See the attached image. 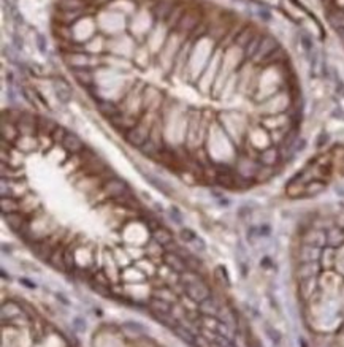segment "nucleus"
Returning a JSON list of instances; mask_svg holds the SVG:
<instances>
[{"instance_id": "obj_6", "label": "nucleus", "mask_w": 344, "mask_h": 347, "mask_svg": "<svg viewBox=\"0 0 344 347\" xmlns=\"http://www.w3.org/2000/svg\"><path fill=\"white\" fill-rule=\"evenodd\" d=\"M149 129L143 127L141 124H137L133 129L125 132V141L132 144L133 148H141V146L149 140Z\"/></svg>"}, {"instance_id": "obj_4", "label": "nucleus", "mask_w": 344, "mask_h": 347, "mask_svg": "<svg viewBox=\"0 0 344 347\" xmlns=\"http://www.w3.org/2000/svg\"><path fill=\"white\" fill-rule=\"evenodd\" d=\"M103 192H105L106 197H110V198H124V197L129 195V186L125 181L113 178V179L105 182Z\"/></svg>"}, {"instance_id": "obj_32", "label": "nucleus", "mask_w": 344, "mask_h": 347, "mask_svg": "<svg viewBox=\"0 0 344 347\" xmlns=\"http://www.w3.org/2000/svg\"><path fill=\"white\" fill-rule=\"evenodd\" d=\"M56 127H58V124L52 122L51 119H48V118H39V130L40 132L48 133L51 137V133L56 130Z\"/></svg>"}, {"instance_id": "obj_1", "label": "nucleus", "mask_w": 344, "mask_h": 347, "mask_svg": "<svg viewBox=\"0 0 344 347\" xmlns=\"http://www.w3.org/2000/svg\"><path fill=\"white\" fill-rule=\"evenodd\" d=\"M184 295L187 298H190L194 303L200 304L202 301H205L206 298H209L213 295V290H211L209 284H206L205 279H200L194 284L184 285Z\"/></svg>"}, {"instance_id": "obj_16", "label": "nucleus", "mask_w": 344, "mask_h": 347, "mask_svg": "<svg viewBox=\"0 0 344 347\" xmlns=\"http://www.w3.org/2000/svg\"><path fill=\"white\" fill-rule=\"evenodd\" d=\"M198 313H200L202 316H217L221 313V304L217 303L216 297L211 295L209 298H206L205 301H202L200 304H198Z\"/></svg>"}, {"instance_id": "obj_37", "label": "nucleus", "mask_w": 344, "mask_h": 347, "mask_svg": "<svg viewBox=\"0 0 344 347\" xmlns=\"http://www.w3.org/2000/svg\"><path fill=\"white\" fill-rule=\"evenodd\" d=\"M67 133H68V132L64 129L62 125H58V127H56V130H54V132L51 133V140H52L54 143H62Z\"/></svg>"}, {"instance_id": "obj_14", "label": "nucleus", "mask_w": 344, "mask_h": 347, "mask_svg": "<svg viewBox=\"0 0 344 347\" xmlns=\"http://www.w3.org/2000/svg\"><path fill=\"white\" fill-rule=\"evenodd\" d=\"M61 144H62V148L68 154H80V152L84 151V143H83V140L77 133H73V132H68Z\"/></svg>"}, {"instance_id": "obj_27", "label": "nucleus", "mask_w": 344, "mask_h": 347, "mask_svg": "<svg viewBox=\"0 0 344 347\" xmlns=\"http://www.w3.org/2000/svg\"><path fill=\"white\" fill-rule=\"evenodd\" d=\"M198 21H200V16L195 13H186V16H183L179 20V29L190 32L198 26Z\"/></svg>"}, {"instance_id": "obj_45", "label": "nucleus", "mask_w": 344, "mask_h": 347, "mask_svg": "<svg viewBox=\"0 0 344 347\" xmlns=\"http://www.w3.org/2000/svg\"><path fill=\"white\" fill-rule=\"evenodd\" d=\"M56 297H58V300H61V301H64V303H65V304H68V300H65V298H64V295H61V294H58V295H56Z\"/></svg>"}, {"instance_id": "obj_21", "label": "nucleus", "mask_w": 344, "mask_h": 347, "mask_svg": "<svg viewBox=\"0 0 344 347\" xmlns=\"http://www.w3.org/2000/svg\"><path fill=\"white\" fill-rule=\"evenodd\" d=\"M146 306L149 307L151 313H157V314H170L171 307H173L171 303H168L165 300H160V298H156V297H151L148 300Z\"/></svg>"}, {"instance_id": "obj_17", "label": "nucleus", "mask_w": 344, "mask_h": 347, "mask_svg": "<svg viewBox=\"0 0 344 347\" xmlns=\"http://www.w3.org/2000/svg\"><path fill=\"white\" fill-rule=\"evenodd\" d=\"M327 21L335 30H342L344 29V8L333 7L327 11Z\"/></svg>"}, {"instance_id": "obj_26", "label": "nucleus", "mask_w": 344, "mask_h": 347, "mask_svg": "<svg viewBox=\"0 0 344 347\" xmlns=\"http://www.w3.org/2000/svg\"><path fill=\"white\" fill-rule=\"evenodd\" d=\"M325 189H327V184H325V181L316 178V179L308 181L306 184H304V195L306 197H314V195L322 194Z\"/></svg>"}, {"instance_id": "obj_33", "label": "nucleus", "mask_w": 344, "mask_h": 347, "mask_svg": "<svg viewBox=\"0 0 344 347\" xmlns=\"http://www.w3.org/2000/svg\"><path fill=\"white\" fill-rule=\"evenodd\" d=\"M64 260H65L67 271H75V268H77V263H75V250L71 249L70 246H65Z\"/></svg>"}, {"instance_id": "obj_25", "label": "nucleus", "mask_w": 344, "mask_h": 347, "mask_svg": "<svg viewBox=\"0 0 344 347\" xmlns=\"http://www.w3.org/2000/svg\"><path fill=\"white\" fill-rule=\"evenodd\" d=\"M0 209H2V214L17 213L21 211V202L14 197H2L0 198Z\"/></svg>"}, {"instance_id": "obj_5", "label": "nucleus", "mask_w": 344, "mask_h": 347, "mask_svg": "<svg viewBox=\"0 0 344 347\" xmlns=\"http://www.w3.org/2000/svg\"><path fill=\"white\" fill-rule=\"evenodd\" d=\"M278 49H279V43H278V40L275 38V36H263L262 42H260V46L257 49V54H256L252 61H256L259 64H263L271 56V54H273L275 51H278Z\"/></svg>"}, {"instance_id": "obj_39", "label": "nucleus", "mask_w": 344, "mask_h": 347, "mask_svg": "<svg viewBox=\"0 0 344 347\" xmlns=\"http://www.w3.org/2000/svg\"><path fill=\"white\" fill-rule=\"evenodd\" d=\"M61 7L64 10H80L83 7V0H62Z\"/></svg>"}, {"instance_id": "obj_46", "label": "nucleus", "mask_w": 344, "mask_h": 347, "mask_svg": "<svg viewBox=\"0 0 344 347\" xmlns=\"http://www.w3.org/2000/svg\"><path fill=\"white\" fill-rule=\"evenodd\" d=\"M2 278H4V279H8V281L11 279L10 276H7V273H5V269H2Z\"/></svg>"}, {"instance_id": "obj_42", "label": "nucleus", "mask_w": 344, "mask_h": 347, "mask_svg": "<svg viewBox=\"0 0 344 347\" xmlns=\"http://www.w3.org/2000/svg\"><path fill=\"white\" fill-rule=\"evenodd\" d=\"M270 232H271V230H270L268 225H262V227L259 228V235H260V236H268Z\"/></svg>"}, {"instance_id": "obj_20", "label": "nucleus", "mask_w": 344, "mask_h": 347, "mask_svg": "<svg viewBox=\"0 0 344 347\" xmlns=\"http://www.w3.org/2000/svg\"><path fill=\"white\" fill-rule=\"evenodd\" d=\"M152 235H151V238L156 241V243H159L160 246H164V247H167L168 244H171V243H175V236H173V233L168 230V228H165V227H159V228H156L154 232H151Z\"/></svg>"}, {"instance_id": "obj_28", "label": "nucleus", "mask_w": 344, "mask_h": 347, "mask_svg": "<svg viewBox=\"0 0 344 347\" xmlns=\"http://www.w3.org/2000/svg\"><path fill=\"white\" fill-rule=\"evenodd\" d=\"M73 75H75V80L81 86H84V87H92L94 76H92V73H90L87 68H75L73 70Z\"/></svg>"}, {"instance_id": "obj_44", "label": "nucleus", "mask_w": 344, "mask_h": 347, "mask_svg": "<svg viewBox=\"0 0 344 347\" xmlns=\"http://www.w3.org/2000/svg\"><path fill=\"white\" fill-rule=\"evenodd\" d=\"M327 140H329V135L327 133H322L320 137H319V141H317V146L320 148V146H323V141L327 143Z\"/></svg>"}, {"instance_id": "obj_13", "label": "nucleus", "mask_w": 344, "mask_h": 347, "mask_svg": "<svg viewBox=\"0 0 344 347\" xmlns=\"http://www.w3.org/2000/svg\"><path fill=\"white\" fill-rule=\"evenodd\" d=\"M322 255L320 247H314L310 244H303L298 249V263H308V262H319Z\"/></svg>"}, {"instance_id": "obj_3", "label": "nucleus", "mask_w": 344, "mask_h": 347, "mask_svg": "<svg viewBox=\"0 0 344 347\" xmlns=\"http://www.w3.org/2000/svg\"><path fill=\"white\" fill-rule=\"evenodd\" d=\"M4 221L8 225V228L17 235H26L27 228H29V219L26 214H23L21 211L17 213H10V214H4Z\"/></svg>"}, {"instance_id": "obj_29", "label": "nucleus", "mask_w": 344, "mask_h": 347, "mask_svg": "<svg viewBox=\"0 0 344 347\" xmlns=\"http://www.w3.org/2000/svg\"><path fill=\"white\" fill-rule=\"evenodd\" d=\"M262 38H263L262 35H256L254 38H252V40L247 43V46L244 48V57H246V59H254V56L257 54V49H259V46H260Z\"/></svg>"}, {"instance_id": "obj_34", "label": "nucleus", "mask_w": 344, "mask_h": 347, "mask_svg": "<svg viewBox=\"0 0 344 347\" xmlns=\"http://www.w3.org/2000/svg\"><path fill=\"white\" fill-rule=\"evenodd\" d=\"M146 179L151 182V184L154 186V187H157L159 190H162L165 195H170L171 194V189L168 187V184H165L164 181H160L159 178H156V176H151V175H146Z\"/></svg>"}, {"instance_id": "obj_9", "label": "nucleus", "mask_w": 344, "mask_h": 347, "mask_svg": "<svg viewBox=\"0 0 344 347\" xmlns=\"http://www.w3.org/2000/svg\"><path fill=\"white\" fill-rule=\"evenodd\" d=\"M16 125L23 137H33L39 130V119H35L33 114L24 113V114H21L20 121L16 122Z\"/></svg>"}, {"instance_id": "obj_47", "label": "nucleus", "mask_w": 344, "mask_h": 347, "mask_svg": "<svg viewBox=\"0 0 344 347\" xmlns=\"http://www.w3.org/2000/svg\"><path fill=\"white\" fill-rule=\"evenodd\" d=\"M339 33H341V36H342V40H344V29H342V30H341Z\"/></svg>"}, {"instance_id": "obj_19", "label": "nucleus", "mask_w": 344, "mask_h": 347, "mask_svg": "<svg viewBox=\"0 0 344 347\" xmlns=\"http://www.w3.org/2000/svg\"><path fill=\"white\" fill-rule=\"evenodd\" d=\"M97 108H99V111L108 119H114L119 114H122L119 106L114 102H110V100H99L97 102Z\"/></svg>"}, {"instance_id": "obj_38", "label": "nucleus", "mask_w": 344, "mask_h": 347, "mask_svg": "<svg viewBox=\"0 0 344 347\" xmlns=\"http://www.w3.org/2000/svg\"><path fill=\"white\" fill-rule=\"evenodd\" d=\"M179 236H181V240H183L184 243H187V244H192L197 240V235L190 228H183V230H181V233H179Z\"/></svg>"}, {"instance_id": "obj_18", "label": "nucleus", "mask_w": 344, "mask_h": 347, "mask_svg": "<svg viewBox=\"0 0 344 347\" xmlns=\"http://www.w3.org/2000/svg\"><path fill=\"white\" fill-rule=\"evenodd\" d=\"M151 297H156V298H160V300H165L171 304L178 303L179 301V295L173 290V287L170 285H164V287H159V288H152V294Z\"/></svg>"}, {"instance_id": "obj_24", "label": "nucleus", "mask_w": 344, "mask_h": 347, "mask_svg": "<svg viewBox=\"0 0 344 347\" xmlns=\"http://www.w3.org/2000/svg\"><path fill=\"white\" fill-rule=\"evenodd\" d=\"M54 89H56V95L62 103H68L71 100V89L67 81L56 80L54 81Z\"/></svg>"}, {"instance_id": "obj_43", "label": "nucleus", "mask_w": 344, "mask_h": 347, "mask_svg": "<svg viewBox=\"0 0 344 347\" xmlns=\"http://www.w3.org/2000/svg\"><path fill=\"white\" fill-rule=\"evenodd\" d=\"M271 265H273V262H271L270 257H263V260L260 262V266H263V268H268V266H271Z\"/></svg>"}, {"instance_id": "obj_41", "label": "nucleus", "mask_w": 344, "mask_h": 347, "mask_svg": "<svg viewBox=\"0 0 344 347\" xmlns=\"http://www.w3.org/2000/svg\"><path fill=\"white\" fill-rule=\"evenodd\" d=\"M20 284L24 285V287H27V288H37V284L32 282V281L27 279V278H20Z\"/></svg>"}, {"instance_id": "obj_23", "label": "nucleus", "mask_w": 344, "mask_h": 347, "mask_svg": "<svg viewBox=\"0 0 344 347\" xmlns=\"http://www.w3.org/2000/svg\"><path fill=\"white\" fill-rule=\"evenodd\" d=\"M64 252H65V246H58L56 250L52 252L49 262H48L54 269H58L61 273H67V266H65V260H64Z\"/></svg>"}, {"instance_id": "obj_12", "label": "nucleus", "mask_w": 344, "mask_h": 347, "mask_svg": "<svg viewBox=\"0 0 344 347\" xmlns=\"http://www.w3.org/2000/svg\"><path fill=\"white\" fill-rule=\"evenodd\" d=\"M322 266L320 262H308V263H298L297 266V276L298 281L308 279V278H317L322 275Z\"/></svg>"}, {"instance_id": "obj_36", "label": "nucleus", "mask_w": 344, "mask_h": 347, "mask_svg": "<svg viewBox=\"0 0 344 347\" xmlns=\"http://www.w3.org/2000/svg\"><path fill=\"white\" fill-rule=\"evenodd\" d=\"M170 13H171V7H170L168 4H160V5H157L156 10H154L156 17H160V20H165V17H167Z\"/></svg>"}, {"instance_id": "obj_10", "label": "nucleus", "mask_w": 344, "mask_h": 347, "mask_svg": "<svg viewBox=\"0 0 344 347\" xmlns=\"http://www.w3.org/2000/svg\"><path fill=\"white\" fill-rule=\"evenodd\" d=\"M319 278H308V279H301L298 284V292L300 297L303 300H311L313 297H316L319 294Z\"/></svg>"}, {"instance_id": "obj_40", "label": "nucleus", "mask_w": 344, "mask_h": 347, "mask_svg": "<svg viewBox=\"0 0 344 347\" xmlns=\"http://www.w3.org/2000/svg\"><path fill=\"white\" fill-rule=\"evenodd\" d=\"M266 333H268V336H270V339L273 341L275 344H279L281 342V336H279V333L276 332V330H273L270 325H266Z\"/></svg>"}, {"instance_id": "obj_22", "label": "nucleus", "mask_w": 344, "mask_h": 347, "mask_svg": "<svg viewBox=\"0 0 344 347\" xmlns=\"http://www.w3.org/2000/svg\"><path fill=\"white\" fill-rule=\"evenodd\" d=\"M20 137H21V133H20V129H17V125L10 121L7 122L4 119L2 121V140H5L8 143H16Z\"/></svg>"}, {"instance_id": "obj_8", "label": "nucleus", "mask_w": 344, "mask_h": 347, "mask_svg": "<svg viewBox=\"0 0 344 347\" xmlns=\"http://www.w3.org/2000/svg\"><path fill=\"white\" fill-rule=\"evenodd\" d=\"M301 243L314 246V247H320V249L327 247V236H325V230H319V228L306 230L301 236Z\"/></svg>"}, {"instance_id": "obj_15", "label": "nucleus", "mask_w": 344, "mask_h": 347, "mask_svg": "<svg viewBox=\"0 0 344 347\" xmlns=\"http://www.w3.org/2000/svg\"><path fill=\"white\" fill-rule=\"evenodd\" d=\"M325 236H327V247L338 249L344 246V228L333 225L325 230Z\"/></svg>"}, {"instance_id": "obj_11", "label": "nucleus", "mask_w": 344, "mask_h": 347, "mask_svg": "<svg viewBox=\"0 0 344 347\" xmlns=\"http://www.w3.org/2000/svg\"><path fill=\"white\" fill-rule=\"evenodd\" d=\"M257 160L262 167H273L275 168L281 160V152L278 149V146H270V148L263 149L259 154Z\"/></svg>"}, {"instance_id": "obj_35", "label": "nucleus", "mask_w": 344, "mask_h": 347, "mask_svg": "<svg viewBox=\"0 0 344 347\" xmlns=\"http://www.w3.org/2000/svg\"><path fill=\"white\" fill-rule=\"evenodd\" d=\"M214 278H216V281L221 279V285L230 287V278H228V273H227L225 266H217L216 271H214Z\"/></svg>"}, {"instance_id": "obj_31", "label": "nucleus", "mask_w": 344, "mask_h": 347, "mask_svg": "<svg viewBox=\"0 0 344 347\" xmlns=\"http://www.w3.org/2000/svg\"><path fill=\"white\" fill-rule=\"evenodd\" d=\"M256 36V33H254V30H252L251 27H246V29H243L240 33H238V36H237V43L240 45V46H243V49L247 46V43L254 38Z\"/></svg>"}, {"instance_id": "obj_30", "label": "nucleus", "mask_w": 344, "mask_h": 347, "mask_svg": "<svg viewBox=\"0 0 344 347\" xmlns=\"http://www.w3.org/2000/svg\"><path fill=\"white\" fill-rule=\"evenodd\" d=\"M171 330L175 332V335L178 336V338H181L184 342H187V344H194L195 341H197V338H195V335H192L187 328H184V326H181V325H175Z\"/></svg>"}, {"instance_id": "obj_2", "label": "nucleus", "mask_w": 344, "mask_h": 347, "mask_svg": "<svg viewBox=\"0 0 344 347\" xmlns=\"http://www.w3.org/2000/svg\"><path fill=\"white\" fill-rule=\"evenodd\" d=\"M262 127L268 132L273 130H281V129H292V118L285 113H278V114H268L262 118L260 121Z\"/></svg>"}, {"instance_id": "obj_7", "label": "nucleus", "mask_w": 344, "mask_h": 347, "mask_svg": "<svg viewBox=\"0 0 344 347\" xmlns=\"http://www.w3.org/2000/svg\"><path fill=\"white\" fill-rule=\"evenodd\" d=\"M164 265H167L170 269L178 273V275H183V273H186V271H190L186 257L184 255H181L179 252H165Z\"/></svg>"}]
</instances>
